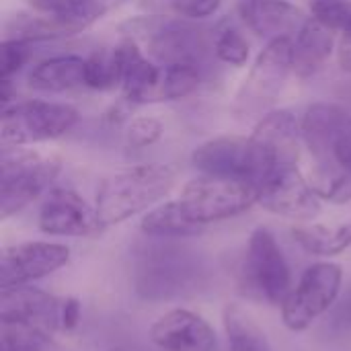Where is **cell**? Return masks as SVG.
<instances>
[{
    "label": "cell",
    "instance_id": "10",
    "mask_svg": "<svg viewBox=\"0 0 351 351\" xmlns=\"http://www.w3.org/2000/svg\"><path fill=\"white\" fill-rule=\"evenodd\" d=\"M70 261V247L49 241H27L4 247L0 253V290L29 286Z\"/></svg>",
    "mask_w": 351,
    "mask_h": 351
},
{
    "label": "cell",
    "instance_id": "30",
    "mask_svg": "<svg viewBox=\"0 0 351 351\" xmlns=\"http://www.w3.org/2000/svg\"><path fill=\"white\" fill-rule=\"evenodd\" d=\"M313 185L323 202L337 206L351 202V173L343 171L337 165L319 167Z\"/></svg>",
    "mask_w": 351,
    "mask_h": 351
},
{
    "label": "cell",
    "instance_id": "4",
    "mask_svg": "<svg viewBox=\"0 0 351 351\" xmlns=\"http://www.w3.org/2000/svg\"><path fill=\"white\" fill-rule=\"evenodd\" d=\"M292 74V39L267 41L234 95L232 113L239 119L263 117L274 109Z\"/></svg>",
    "mask_w": 351,
    "mask_h": 351
},
{
    "label": "cell",
    "instance_id": "36",
    "mask_svg": "<svg viewBox=\"0 0 351 351\" xmlns=\"http://www.w3.org/2000/svg\"><path fill=\"white\" fill-rule=\"evenodd\" d=\"M29 6L37 12H70L93 6L101 0H27Z\"/></svg>",
    "mask_w": 351,
    "mask_h": 351
},
{
    "label": "cell",
    "instance_id": "20",
    "mask_svg": "<svg viewBox=\"0 0 351 351\" xmlns=\"http://www.w3.org/2000/svg\"><path fill=\"white\" fill-rule=\"evenodd\" d=\"M121 51V90L132 105L154 103L162 66L156 64L136 39L125 37L117 43Z\"/></svg>",
    "mask_w": 351,
    "mask_h": 351
},
{
    "label": "cell",
    "instance_id": "38",
    "mask_svg": "<svg viewBox=\"0 0 351 351\" xmlns=\"http://www.w3.org/2000/svg\"><path fill=\"white\" fill-rule=\"evenodd\" d=\"M80 302L72 296L62 298V306H60V331H72L78 327L80 323Z\"/></svg>",
    "mask_w": 351,
    "mask_h": 351
},
{
    "label": "cell",
    "instance_id": "1",
    "mask_svg": "<svg viewBox=\"0 0 351 351\" xmlns=\"http://www.w3.org/2000/svg\"><path fill=\"white\" fill-rule=\"evenodd\" d=\"M177 169L162 162H144L107 175L95 197L103 228L121 224L158 206L175 187Z\"/></svg>",
    "mask_w": 351,
    "mask_h": 351
},
{
    "label": "cell",
    "instance_id": "34",
    "mask_svg": "<svg viewBox=\"0 0 351 351\" xmlns=\"http://www.w3.org/2000/svg\"><path fill=\"white\" fill-rule=\"evenodd\" d=\"M31 41L2 39V80H10L31 58Z\"/></svg>",
    "mask_w": 351,
    "mask_h": 351
},
{
    "label": "cell",
    "instance_id": "24",
    "mask_svg": "<svg viewBox=\"0 0 351 351\" xmlns=\"http://www.w3.org/2000/svg\"><path fill=\"white\" fill-rule=\"evenodd\" d=\"M222 325L230 351H274L265 331L241 306L226 304L222 308Z\"/></svg>",
    "mask_w": 351,
    "mask_h": 351
},
{
    "label": "cell",
    "instance_id": "13",
    "mask_svg": "<svg viewBox=\"0 0 351 351\" xmlns=\"http://www.w3.org/2000/svg\"><path fill=\"white\" fill-rule=\"evenodd\" d=\"M37 226L47 237H97L103 228L95 206L70 187H51L39 208Z\"/></svg>",
    "mask_w": 351,
    "mask_h": 351
},
{
    "label": "cell",
    "instance_id": "11",
    "mask_svg": "<svg viewBox=\"0 0 351 351\" xmlns=\"http://www.w3.org/2000/svg\"><path fill=\"white\" fill-rule=\"evenodd\" d=\"M259 206L276 216L308 222L321 214V195L298 167L271 173L259 187Z\"/></svg>",
    "mask_w": 351,
    "mask_h": 351
},
{
    "label": "cell",
    "instance_id": "22",
    "mask_svg": "<svg viewBox=\"0 0 351 351\" xmlns=\"http://www.w3.org/2000/svg\"><path fill=\"white\" fill-rule=\"evenodd\" d=\"M84 60L74 53L45 58L29 70L27 84L39 93H66L84 86Z\"/></svg>",
    "mask_w": 351,
    "mask_h": 351
},
{
    "label": "cell",
    "instance_id": "21",
    "mask_svg": "<svg viewBox=\"0 0 351 351\" xmlns=\"http://www.w3.org/2000/svg\"><path fill=\"white\" fill-rule=\"evenodd\" d=\"M337 41V31L308 16L302 29L292 37V66L298 78L315 76L331 58Z\"/></svg>",
    "mask_w": 351,
    "mask_h": 351
},
{
    "label": "cell",
    "instance_id": "27",
    "mask_svg": "<svg viewBox=\"0 0 351 351\" xmlns=\"http://www.w3.org/2000/svg\"><path fill=\"white\" fill-rule=\"evenodd\" d=\"M202 76H204V70L197 66H189V64L162 66L154 103L179 101V99L193 95L202 84Z\"/></svg>",
    "mask_w": 351,
    "mask_h": 351
},
{
    "label": "cell",
    "instance_id": "26",
    "mask_svg": "<svg viewBox=\"0 0 351 351\" xmlns=\"http://www.w3.org/2000/svg\"><path fill=\"white\" fill-rule=\"evenodd\" d=\"M84 86L93 90H111L121 86L119 47H101L84 60Z\"/></svg>",
    "mask_w": 351,
    "mask_h": 351
},
{
    "label": "cell",
    "instance_id": "32",
    "mask_svg": "<svg viewBox=\"0 0 351 351\" xmlns=\"http://www.w3.org/2000/svg\"><path fill=\"white\" fill-rule=\"evenodd\" d=\"M162 132L165 128L160 119L152 115H140L128 123L125 134H123V144L128 150H142V148L156 144L162 138Z\"/></svg>",
    "mask_w": 351,
    "mask_h": 351
},
{
    "label": "cell",
    "instance_id": "39",
    "mask_svg": "<svg viewBox=\"0 0 351 351\" xmlns=\"http://www.w3.org/2000/svg\"><path fill=\"white\" fill-rule=\"evenodd\" d=\"M337 64L343 72H351V23L341 31V39L337 43Z\"/></svg>",
    "mask_w": 351,
    "mask_h": 351
},
{
    "label": "cell",
    "instance_id": "37",
    "mask_svg": "<svg viewBox=\"0 0 351 351\" xmlns=\"http://www.w3.org/2000/svg\"><path fill=\"white\" fill-rule=\"evenodd\" d=\"M333 162L343 171L351 173V121L343 128L333 146Z\"/></svg>",
    "mask_w": 351,
    "mask_h": 351
},
{
    "label": "cell",
    "instance_id": "17",
    "mask_svg": "<svg viewBox=\"0 0 351 351\" xmlns=\"http://www.w3.org/2000/svg\"><path fill=\"white\" fill-rule=\"evenodd\" d=\"M60 306L62 298L31 284L0 290V321L37 327L51 335L60 331Z\"/></svg>",
    "mask_w": 351,
    "mask_h": 351
},
{
    "label": "cell",
    "instance_id": "23",
    "mask_svg": "<svg viewBox=\"0 0 351 351\" xmlns=\"http://www.w3.org/2000/svg\"><path fill=\"white\" fill-rule=\"evenodd\" d=\"M294 241L311 255L335 257L351 247V214L348 220H341L335 226L327 224H308L292 228Z\"/></svg>",
    "mask_w": 351,
    "mask_h": 351
},
{
    "label": "cell",
    "instance_id": "25",
    "mask_svg": "<svg viewBox=\"0 0 351 351\" xmlns=\"http://www.w3.org/2000/svg\"><path fill=\"white\" fill-rule=\"evenodd\" d=\"M140 230L152 239H185L202 232L187 220L177 199L162 202L148 210L140 222Z\"/></svg>",
    "mask_w": 351,
    "mask_h": 351
},
{
    "label": "cell",
    "instance_id": "31",
    "mask_svg": "<svg viewBox=\"0 0 351 351\" xmlns=\"http://www.w3.org/2000/svg\"><path fill=\"white\" fill-rule=\"evenodd\" d=\"M214 56L218 62H224L228 66L241 68L249 62V43L247 39L232 27L218 29L214 35Z\"/></svg>",
    "mask_w": 351,
    "mask_h": 351
},
{
    "label": "cell",
    "instance_id": "19",
    "mask_svg": "<svg viewBox=\"0 0 351 351\" xmlns=\"http://www.w3.org/2000/svg\"><path fill=\"white\" fill-rule=\"evenodd\" d=\"M351 121L350 111L337 103H313L300 117L302 142L317 158L319 167L335 165L333 146L343 128Z\"/></svg>",
    "mask_w": 351,
    "mask_h": 351
},
{
    "label": "cell",
    "instance_id": "8",
    "mask_svg": "<svg viewBox=\"0 0 351 351\" xmlns=\"http://www.w3.org/2000/svg\"><path fill=\"white\" fill-rule=\"evenodd\" d=\"M243 280L251 294H257L274 306H282L294 288L284 251L274 232L265 226L255 228L249 237Z\"/></svg>",
    "mask_w": 351,
    "mask_h": 351
},
{
    "label": "cell",
    "instance_id": "28",
    "mask_svg": "<svg viewBox=\"0 0 351 351\" xmlns=\"http://www.w3.org/2000/svg\"><path fill=\"white\" fill-rule=\"evenodd\" d=\"M0 351H58V346L43 329L0 321Z\"/></svg>",
    "mask_w": 351,
    "mask_h": 351
},
{
    "label": "cell",
    "instance_id": "33",
    "mask_svg": "<svg viewBox=\"0 0 351 351\" xmlns=\"http://www.w3.org/2000/svg\"><path fill=\"white\" fill-rule=\"evenodd\" d=\"M311 16L341 33L351 23V0H313Z\"/></svg>",
    "mask_w": 351,
    "mask_h": 351
},
{
    "label": "cell",
    "instance_id": "18",
    "mask_svg": "<svg viewBox=\"0 0 351 351\" xmlns=\"http://www.w3.org/2000/svg\"><path fill=\"white\" fill-rule=\"evenodd\" d=\"M179 255L181 253H158L150 263L146 261L138 271V294L148 300H167L189 290L199 276V267Z\"/></svg>",
    "mask_w": 351,
    "mask_h": 351
},
{
    "label": "cell",
    "instance_id": "29",
    "mask_svg": "<svg viewBox=\"0 0 351 351\" xmlns=\"http://www.w3.org/2000/svg\"><path fill=\"white\" fill-rule=\"evenodd\" d=\"M222 0H140V8L148 14L177 16L187 21H204L218 12Z\"/></svg>",
    "mask_w": 351,
    "mask_h": 351
},
{
    "label": "cell",
    "instance_id": "7",
    "mask_svg": "<svg viewBox=\"0 0 351 351\" xmlns=\"http://www.w3.org/2000/svg\"><path fill=\"white\" fill-rule=\"evenodd\" d=\"M343 286V269L337 263L321 261L311 265L300 282L292 288L282 308L284 325L294 331L302 333L313 327L315 321L325 317L337 302Z\"/></svg>",
    "mask_w": 351,
    "mask_h": 351
},
{
    "label": "cell",
    "instance_id": "12",
    "mask_svg": "<svg viewBox=\"0 0 351 351\" xmlns=\"http://www.w3.org/2000/svg\"><path fill=\"white\" fill-rule=\"evenodd\" d=\"M113 0H101L93 6L70 10V12H37L31 14H14L4 25V39H25L31 43L51 41L62 37H72L88 27H93L99 19H103Z\"/></svg>",
    "mask_w": 351,
    "mask_h": 351
},
{
    "label": "cell",
    "instance_id": "2",
    "mask_svg": "<svg viewBox=\"0 0 351 351\" xmlns=\"http://www.w3.org/2000/svg\"><path fill=\"white\" fill-rule=\"evenodd\" d=\"M128 37L144 45V51L160 66L189 64L206 68L210 53L214 56V35L197 21L144 14L123 25ZM216 58V56H214Z\"/></svg>",
    "mask_w": 351,
    "mask_h": 351
},
{
    "label": "cell",
    "instance_id": "35",
    "mask_svg": "<svg viewBox=\"0 0 351 351\" xmlns=\"http://www.w3.org/2000/svg\"><path fill=\"white\" fill-rule=\"evenodd\" d=\"M327 331L335 337L351 335V284L327 313Z\"/></svg>",
    "mask_w": 351,
    "mask_h": 351
},
{
    "label": "cell",
    "instance_id": "15",
    "mask_svg": "<svg viewBox=\"0 0 351 351\" xmlns=\"http://www.w3.org/2000/svg\"><path fill=\"white\" fill-rule=\"evenodd\" d=\"M150 339L162 351H218L214 327L197 313L173 308L150 327Z\"/></svg>",
    "mask_w": 351,
    "mask_h": 351
},
{
    "label": "cell",
    "instance_id": "16",
    "mask_svg": "<svg viewBox=\"0 0 351 351\" xmlns=\"http://www.w3.org/2000/svg\"><path fill=\"white\" fill-rule=\"evenodd\" d=\"M237 14L249 31L267 41L292 39L311 16L290 0H237Z\"/></svg>",
    "mask_w": 351,
    "mask_h": 351
},
{
    "label": "cell",
    "instance_id": "3",
    "mask_svg": "<svg viewBox=\"0 0 351 351\" xmlns=\"http://www.w3.org/2000/svg\"><path fill=\"white\" fill-rule=\"evenodd\" d=\"M62 171L56 154H41L25 146L0 150V220H8L45 195Z\"/></svg>",
    "mask_w": 351,
    "mask_h": 351
},
{
    "label": "cell",
    "instance_id": "5",
    "mask_svg": "<svg viewBox=\"0 0 351 351\" xmlns=\"http://www.w3.org/2000/svg\"><path fill=\"white\" fill-rule=\"evenodd\" d=\"M177 202L187 220L204 230L210 224L241 216L251 210L259 202V191L247 181L199 175L185 183Z\"/></svg>",
    "mask_w": 351,
    "mask_h": 351
},
{
    "label": "cell",
    "instance_id": "6",
    "mask_svg": "<svg viewBox=\"0 0 351 351\" xmlns=\"http://www.w3.org/2000/svg\"><path fill=\"white\" fill-rule=\"evenodd\" d=\"M78 109L53 101H14L2 107V146H33L66 136L78 123Z\"/></svg>",
    "mask_w": 351,
    "mask_h": 351
},
{
    "label": "cell",
    "instance_id": "9",
    "mask_svg": "<svg viewBox=\"0 0 351 351\" xmlns=\"http://www.w3.org/2000/svg\"><path fill=\"white\" fill-rule=\"evenodd\" d=\"M191 165L202 175L226 177L253 183H259L267 177V162L259 152L257 144L249 136H216L202 142L191 152Z\"/></svg>",
    "mask_w": 351,
    "mask_h": 351
},
{
    "label": "cell",
    "instance_id": "14",
    "mask_svg": "<svg viewBox=\"0 0 351 351\" xmlns=\"http://www.w3.org/2000/svg\"><path fill=\"white\" fill-rule=\"evenodd\" d=\"M251 138L267 162V171H269L267 177L280 169L298 167L300 148L304 142H302L300 117H296L290 109H271L269 113L259 117L255 121Z\"/></svg>",
    "mask_w": 351,
    "mask_h": 351
}]
</instances>
